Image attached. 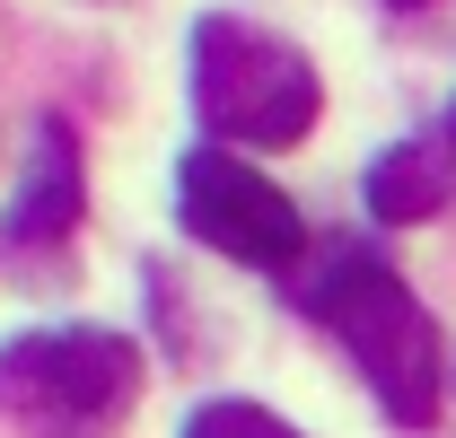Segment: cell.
Instances as JSON below:
<instances>
[{
  "label": "cell",
  "instance_id": "obj_9",
  "mask_svg": "<svg viewBox=\"0 0 456 438\" xmlns=\"http://www.w3.org/2000/svg\"><path fill=\"white\" fill-rule=\"evenodd\" d=\"M395 9H421V0H395Z\"/></svg>",
  "mask_w": 456,
  "mask_h": 438
},
{
  "label": "cell",
  "instance_id": "obj_4",
  "mask_svg": "<svg viewBox=\"0 0 456 438\" xmlns=\"http://www.w3.org/2000/svg\"><path fill=\"white\" fill-rule=\"evenodd\" d=\"M175 219L228 255V264H246V272H289L298 255H307V219L289 202L281 184H264V166L228 158V150H193V158L175 166Z\"/></svg>",
  "mask_w": 456,
  "mask_h": 438
},
{
  "label": "cell",
  "instance_id": "obj_5",
  "mask_svg": "<svg viewBox=\"0 0 456 438\" xmlns=\"http://www.w3.org/2000/svg\"><path fill=\"white\" fill-rule=\"evenodd\" d=\"M79 228V141L70 123H36V150H27V184H18V211H9V246H61Z\"/></svg>",
  "mask_w": 456,
  "mask_h": 438
},
{
  "label": "cell",
  "instance_id": "obj_2",
  "mask_svg": "<svg viewBox=\"0 0 456 438\" xmlns=\"http://www.w3.org/2000/svg\"><path fill=\"white\" fill-rule=\"evenodd\" d=\"M193 114L220 150H298L325 114V88L289 36L211 9L193 18Z\"/></svg>",
  "mask_w": 456,
  "mask_h": 438
},
{
  "label": "cell",
  "instance_id": "obj_3",
  "mask_svg": "<svg viewBox=\"0 0 456 438\" xmlns=\"http://www.w3.org/2000/svg\"><path fill=\"white\" fill-rule=\"evenodd\" d=\"M141 403V351L114 325H36L0 342V421L27 438H106Z\"/></svg>",
  "mask_w": 456,
  "mask_h": 438
},
{
  "label": "cell",
  "instance_id": "obj_7",
  "mask_svg": "<svg viewBox=\"0 0 456 438\" xmlns=\"http://www.w3.org/2000/svg\"><path fill=\"white\" fill-rule=\"evenodd\" d=\"M184 438H298V430L281 412H264V403H202L184 421Z\"/></svg>",
  "mask_w": 456,
  "mask_h": 438
},
{
  "label": "cell",
  "instance_id": "obj_6",
  "mask_svg": "<svg viewBox=\"0 0 456 438\" xmlns=\"http://www.w3.org/2000/svg\"><path fill=\"white\" fill-rule=\"evenodd\" d=\"M456 202V141L421 132V141H395L387 158L369 166V211L387 228H421Z\"/></svg>",
  "mask_w": 456,
  "mask_h": 438
},
{
  "label": "cell",
  "instance_id": "obj_1",
  "mask_svg": "<svg viewBox=\"0 0 456 438\" xmlns=\"http://www.w3.org/2000/svg\"><path fill=\"white\" fill-rule=\"evenodd\" d=\"M307 316L360 360V377H369L387 421H403V430L439 421V377H448L439 369V325L369 246H334L325 255V272L307 280Z\"/></svg>",
  "mask_w": 456,
  "mask_h": 438
},
{
  "label": "cell",
  "instance_id": "obj_8",
  "mask_svg": "<svg viewBox=\"0 0 456 438\" xmlns=\"http://www.w3.org/2000/svg\"><path fill=\"white\" fill-rule=\"evenodd\" d=\"M448 141H456V106H448Z\"/></svg>",
  "mask_w": 456,
  "mask_h": 438
}]
</instances>
